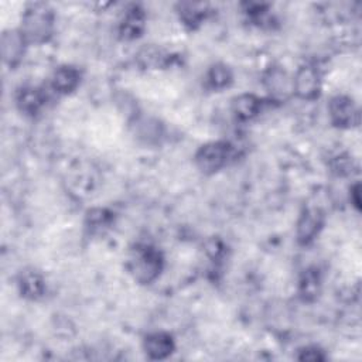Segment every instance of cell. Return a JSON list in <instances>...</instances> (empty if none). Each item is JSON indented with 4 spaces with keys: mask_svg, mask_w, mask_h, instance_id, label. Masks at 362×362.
Instances as JSON below:
<instances>
[{
    "mask_svg": "<svg viewBox=\"0 0 362 362\" xmlns=\"http://www.w3.org/2000/svg\"><path fill=\"white\" fill-rule=\"evenodd\" d=\"M325 225V214L318 206H305L296 222V240L300 246L311 245Z\"/></svg>",
    "mask_w": 362,
    "mask_h": 362,
    "instance_id": "52a82bcc",
    "label": "cell"
},
{
    "mask_svg": "<svg viewBox=\"0 0 362 362\" xmlns=\"http://www.w3.org/2000/svg\"><path fill=\"white\" fill-rule=\"evenodd\" d=\"M349 202L352 204V206L356 211L361 209V184H359V181L354 182L349 187Z\"/></svg>",
    "mask_w": 362,
    "mask_h": 362,
    "instance_id": "603a6c76",
    "label": "cell"
},
{
    "mask_svg": "<svg viewBox=\"0 0 362 362\" xmlns=\"http://www.w3.org/2000/svg\"><path fill=\"white\" fill-rule=\"evenodd\" d=\"M134 134L137 139L143 140L144 143H157L161 137V126L154 119L147 117H136L134 119Z\"/></svg>",
    "mask_w": 362,
    "mask_h": 362,
    "instance_id": "44dd1931",
    "label": "cell"
},
{
    "mask_svg": "<svg viewBox=\"0 0 362 362\" xmlns=\"http://www.w3.org/2000/svg\"><path fill=\"white\" fill-rule=\"evenodd\" d=\"M322 288V276L318 267L311 266L301 272L297 281V294L301 301L313 303L315 301Z\"/></svg>",
    "mask_w": 362,
    "mask_h": 362,
    "instance_id": "2e32d148",
    "label": "cell"
},
{
    "mask_svg": "<svg viewBox=\"0 0 362 362\" xmlns=\"http://www.w3.org/2000/svg\"><path fill=\"white\" fill-rule=\"evenodd\" d=\"M47 99L48 96L44 88L35 85H23L16 90L14 95L17 110L27 117L38 116L44 110Z\"/></svg>",
    "mask_w": 362,
    "mask_h": 362,
    "instance_id": "9c48e42d",
    "label": "cell"
},
{
    "mask_svg": "<svg viewBox=\"0 0 362 362\" xmlns=\"http://www.w3.org/2000/svg\"><path fill=\"white\" fill-rule=\"evenodd\" d=\"M242 13L246 16L247 21L257 25L263 27L270 23V4L267 3H259V1H245L240 4Z\"/></svg>",
    "mask_w": 362,
    "mask_h": 362,
    "instance_id": "ffe728a7",
    "label": "cell"
},
{
    "mask_svg": "<svg viewBox=\"0 0 362 362\" xmlns=\"http://www.w3.org/2000/svg\"><path fill=\"white\" fill-rule=\"evenodd\" d=\"M82 81V72L78 66L71 64H62L57 66L49 78V88L57 95H71L74 93Z\"/></svg>",
    "mask_w": 362,
    "mask_h": 362,
    "instance_id": "7c38bea8",
    "label": "cell"
},
{
    "mask_svg": "<svg viewBox=\"0 0 362 362\" xmlns=\"http://www.w3.org/2000/svg\"><path fill=\"white\" fill-rule=\"evenodd\" d=\"M55 20V11L48 3L33 1L25 4L18 28L28 45H41L52 38Z\"/></svg>",
    "mask_w": 362,
    "mask_h": 362,
    "instance_id": "6da1fadb",
    "label": "cell"
},
{
    "mask_svg": "<svg viewBox=\"0 0 362 362\" xmlns=\"http://www.w3.org/2000/svg\"><path fill=\"white\" fill-rule=\"evenodd\" d=\"M173 59L174 57L168 51L156 44H146L136 54V61L143 69L167 68Z\"/></svg>",
    "mask_w": 362,
    "mask_h": 362,
    "instance_id": "e0dca14e",
    "label": "cell"
},
{
    "mask_svg": "<svg viewBox=\"0 0 362 362\" xmlns=\"http://www.w3.org/2000/svg\"><path fill=\"white\" fill-rule=\"evenodd\" d=\"M115 221V212L107 208H90L85 214V226L92 233L103 232Z\"/></svg>",
    "mask_w": 362,
    "mask_h": 362,
    "instance_id": "d6986e66",
    "label": "cell"
},
{
    "mask_svg": "<svg viewBox=\"0 0 362 362\" xmlns=\"http://www.w3.org/2000/svg\"><path fill=\"white\" fill-rule=\"evenodd\" d=\"M147 27V13L146 10L136 3L129 4L117 24V35L123 41L139 40Z\"/></svg>",
    "mask_w": 362,
    "mask_h": 362,
    "instance_id": "ba28073f",
    "label": "cell"
},
{
    "mask_svg": "<svg viewBox=\"0 0 362 362\" xmlns=\"http://www.w3.org/2000/svg\"><path fill=\"white\" fill-rule=\"evenodd\" d=\"M235 156V146L228 140H212L201 144L194 154V164L199 173L214 175L223 170Z\"/></svg>",
    "mask_w": 362,
    "mask_h": 362,
    "instance_id": "3957f363",
    "label": "cell"
},
{
    "mask_svg": "<svg viewBox=\"0 0 362 362\" xmlns=\"http://www.w3.org/2000/svg\"><path fill=\"white\" fill-rule=\"evenodd\" d=\"M328 119L337 129H355L361 123V112L356 102L348 95H335L329 99Z\"/></svg>",
    "mask_w": 362,
    "mask_h": 362,
    "instance_id": "8992f818",
    "label": "cell"
},
{
    "mask_svg": "<svg viewBox=\"0 0 362 362\" xmlns=\"http://www.w3.org/2000/svg\"><path fill=\"white\" fill-rule=\"evenodd\" d=\"M17 290L18 294L30 301H37L40 300L45 291H47V284L44 276L37 272L35 269H24L18 273L17 276Z\"/></svg>",
    "mask_w": 362,
    "mask_h": 362,
    "instance_id": "9a60e30c",
    "label": "cell"
},
{
    "mask_svg": "<svg viewBox=\"0 0 362 362\" xmlns=\"http://www.w3.org/2000/svg\"><path fill=\"white\" fill-rule=\"evenodd\" d=\"M232 83H233V71L225 62L212 64L204 75V85L208 90H212V92H222L228 89Z\"/></svg>",
    "mask_w": 362,
    "mask_h": 362,
    "instance_id": "ac0fdd59",
    "label": "cell"
},
{
    "mask_svg": "<svg viewBox=\"0 0 362 362\" xmlns=\"http://www.w3.org/2000/svg\"><path fill=\"white\" fill-rule=\"evenodd\" d=\"M164 269V256L161 250L150 243H137L130 249L127 257V270L139 284L154 283Z\"/></svg>",
    "mask_w": 362,
    "mask_h": 362,
    "instance_id": "7a4b0ae2",
    "label": "cell"
},
{
    "mask_svg": "<svg viewBox=\"0 0 362 362\" xmlns=\"http://www.w3.org/2000/svg\"><path fill=\"white\" fill-rule=\"evenodd\" d=\"M327 356L324 354V351L317 346V345H307L298 349V355L297 359L300 361H311V362H317V361H324Z\"/></svg>",
    "mask_w": 362,
    "mask_h": 362,
    "instance_id": "7402d4cb",
    "label": "cell"
},
{
    "mask_svg": "<svg viewBox=\"0 0 362 362\" xmlns=\"http://www.w3.org/2000/svg\"><path fill=\"white\" fill-rule=\"evenodd\" d=\"M262 85L270 103H284L293 96V78L281 65H270L262 75Z\"/></svg>",
    "mask_w": 362,
    "mask_h": 362,
    "instance_id": "5b68a950",
    "label": "cell"
},
{
    "mask_svg": "<svg viewBox=\"0 0 362 362\" xmlns=\"http://www.w3.org/2000/svg\"><path fill=\"white\" fill-rule=\"evenodd\" d=\"M143 351L148 359H167L175 351V339L167 331L148 332L143 338Z\"/></svg>",
    "mask_w": 362,
    "mask_h": 362,
    "instance_id": "5bb4252c",
    "label": "cell"
},
{
    "mask_svg": "<svg viewBox=\"0 0 362 362\" xmlns=\"http://www.w3.org/2000/svg\"><path fill=\"white\" fill-rule=\"evenodd\" d=\"M267 103H270L267 99L260 98L255 93H238L230 99V113L235 120L240 123H247L260 116Z\"/></svg>",
    "mask_w": 362,
    "mask_h": 362,
    "instance_id": "30bf717a",
    "label": "cell"
},
{
    "mask_svg": "<svg viewBox=\"0 0 362 362\" xmlns=\"http://www.w3.org/2000/svg\"><path fill=\"white\" fill-rule=\"evenodd\" d=\"M28 42L20 28H8L1 34V57L8 68H16L23 61Z\"/></svg>",
    "mask_w": 362,
    "mask_h": 362,
    "instance_id": "8fae6325",
    "label": "cell"
},
{
    "mask_svg": "<svg viewBox=\"0 0 362 362\" xmlns=\"http://www.w3.org/2000/svg\"><path fill=\"white\" fill-rule=\"evenodd\" d=\"M293 78V96L300 100L313 102L320 98L322 92V76L320 69L313 64L300 65Z\"/></svg>",
    "mask_w": 362,
    "mask_h": 362,
    "instance_id": "277c9868",
    "label": "cell"
},
{
    "mask_svg": "<svg viewBox=\"0 0 362 362\" xmlns=\"http://www.w3.org/2000/svg\"><path fill=\"white\" fill-rule=\"evenodd\" d=\"M175 13L180 24L188 30L195 31L209 18L212 8L208 3L197 1H181L175 4Z\"/></svg>",
    "mask_w": 362,
    "mask_h": 362,
    "instance_id": "4fadbf2b",
    "label": "cell"
}]
</instances>
